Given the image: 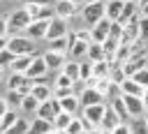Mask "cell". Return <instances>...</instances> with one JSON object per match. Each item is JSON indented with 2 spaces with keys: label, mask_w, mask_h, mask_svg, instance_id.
I'll return each mask as SVG.
<instances>
[{
  "label": "cell",
  "mask_w": 148,
  "mask_h": 134,
  "mask_svg": "<svg viewBox=\"0 0 148 134\" xmlns=\"http://www.w3.org/2000/svg\"><path fill=\"white\" fill-rule=\"evenodd\" d=\"M109 25H111V21L109 18H99L88 32H90V42L92 44H102L106 37H109Z\"/></svg>",
  "instance_id": "obj_7"
},
{
  "label": "cell",
  "mask_w": 148,
  "mask_h": 134,
  "mask_svg": "<svg viewBox=\"0 0 148 134\" xmlns=\"http://www.w3.org/2000/svg\"><path fill=\"white\" fill-rule=\"evenodd\" d=\"M16 120H18V113H16L14 109H7V113L0 118V127H2V134H5V132H7V129H9V127L16 122Z\"/></svg>",
  "instance_id": "obj_31"
},
{
  "label": "cell",
  "mask_w": 148,
  "mask_h": 134,
  "mask_svg": "<svg viewBox=\"0 0 148 134\" xmlns=\"http://www.w3.org/2000/svg\"><path fill=\"white\" fill-rule=\"evenodd\" d=\"M21 95L16 92V90H7V97H5V102H7V106L9 109H14V106H21Z\"/></svg>",
  "instance_id": "obj_37"
},
{
  "label": "cell",
  "mask_w": 148,
  "mask_h": 134,
  "mask_svg": "<svg viewBox=\"0 0 148 134\" xmlns=\"http://www.w3.org/2000/svg\"><path fill=\"white\" fill-rule=\"evenodd\" d=\"M104 109H106V104H95V106H86L83 109V116L81 118H86L90 125H95V127H99V122H102V116H104Z\"/></svg>",
  "instance_id": "obj_12"
},
{
  "label": "cell",
  "mask_w": 148,
  "mask_h": 134,
  "mask_svg": "<svg viewBox=\"0 0 148 134\" xmlns=\"http://www.w3.org/2000/svg\"><path fill=\"white\" fill-rule=\"evenodd\" d=\"M14 58H16V55H14V53H9V51H7V49H2V51H0V69H2V67H5V65H7V67H9V65H12V62H14Z\"/></svg>",
  "instance_id": "obj_42"
},
{
  "label": "cell",
  "mask_w": 148,
  "mask_h": 134,
  "mask_svg": "<svg viewBox=\"0 0 148 134\" xmlns=\"http://www.w3.org/2000/svg\"><path fill=\"white\" fill-rule=\"evenodd\" d=\"M74 37L81 39V42H86V44H90V32L88 30H79V32H74Z\"/></svg>",
  "instance_id": "obj_46"
},
{
  "label": "cell",
  "mask_w": 148,
  "mask_h": 134,
  "mask_svg": "<svg viewBox=\"0 0 148 134\" xmlns=\"http://www.w3.org/2000/svg\"><path fill=\"white\" fill-rule=\"evenodd\" d=\"M72 118H74V116H69V113H58V116L51 120V127H53V129H58V132H65V129H67V125L72 122Z\"/></svg>",
  "instance_id": "obj_28"
},
{
  "label": "cell",
  "mask_w": 148,
  "mask_h": 134,
  "mask_svg": "<svg viewBox=\"0 0 148 134\" xmlns=\"http://www.w3.org/2000/svg\"><path fill=\"white\" fill-rule=\"evenodd\" d=\"M118 125H120V120H118V116H116V113L111 111V106L106 104V109H104V116H102V122H99V129L109 134V132H111V129H116Z\"/></svg>",
  "instance_id": "obj_16"
},
{
  "label": "cell",
  "mask_w": 148,
  "mask_h": 134,
  "mask_svg": "<svg viewBox=\"0 0 148 134\" xmlns=\"http://www.w3.org/2000/svg\"><path fill=\"white\" fill-rule=\"evenodd\" d=\"M7 51L14 53L16 58L18 55H35V44L23 35H14V37L7 39Z\"/></svg>",
  "instance_id": "obj_1"
},
{
  "label": "cell",
  "mask_w": 148,
  "mask_h": 134,
  "mask_svg": "<svg viewBox=\"0 0 148 134\" xmlns=\"http://www.w3.org/2000/svg\"><path fill=\"white\" fill-rule=\"evenodd\" d=\"M109 106H111V111L118 116V120H120V122L130 120V116H127V109H125V104H123V99H120V97L111 99V102H109Z\"/></svg>",
  "instance_id": "obj_22"
},
{
  "label": "cell",
  "mask_w": 148,
  "mask_h": 134,
  "mask_svg": "<svg viewBox=\"0 0 148 134\" xmlns=\"http://www.w3.org/2000/svg\"><path fill=\"white\" fill-rule=\"evenodd\" d=\"M132 81H134V83H139L141 88H148V67H146V69H141V72H136V74L132 76Z\"/></svg>",
  "instance_id": "obj_39"
},
{
  "label": "cell",
  "mask_w": 148,
  "mask_h": 134,
  "mask_svg": "<svg viewBox=\"0 0 148 134\" xmlns=\"http://www.w3.org/2000/svg\"><path fill=\"white\" fill-rule=\"evenodd\" d=\"M30 88H32V83H30V81L25 79V83H23V85H21V88H18L16 92H18L21 97H25V95H30Z\"/></svg>",
  "instance_id": "obj_47"
},
{
  "label": "cell",
  "mask_w": 148,
  "mask_h": 134,
  "mask_svg": "<svg viewBox=\"0 0 148 134\" xmlns=\"http://www.w3.org/2000/svg\"><path fill=\"white\" fill-rule=\"evenodd\" d=\"M86 55H88V62H99V60H104V51H102V46L99 44H88V51H86Z\"/></svg>",
  "instance_id": "obj_30"
},
{
  "label": "cell",
  "mask_w": 148,
  "mask_h": 134,
  "mask_svg": "<svg viewBox=\"0 0 148 134\" xmlns=\"http://www.w3.org/2000/svg\"><path fill=\"white\" fill-rule=\"evenodd\" d=\"M7 109H9V106H7V102H5V99H0V118L7 113Z\"/></svg>",
  "instance_id": "obj_51"
},
{
  "label": "cell",
  "mask_w": 148,
  "mask_h": 134,
  "mask_svg": "<svg viewBox=\"0 0 148 134\" xmlns=\"http://www.w3.org/2000/svg\"><path fill=\"white\" fill-rule=\"evenodd\" d=\"M56 88H74V81L72 79H67L62 72L56 76Z\"/></svg>",
  "instance_id": "obj_41"
},
{
  "label": "cell",
  "mask_w": 148,
  "mask_h": 134,
  "mask_svg": "<svg viewBox=\"0 0 148 134\" xmlns=\"http://www.w3.org/2000/svg\"><path fill=\"white\" fill-rule=\"evenodd\" d=\"M130 134H148V127H146V118H134V122L130 125Z\"/></svg>",
  "instance_id": "obj_35"
},
{
  "label": "cell",
  "mask_w": 148,
  "mask_h": 134,
  "mask_svg": "<svg viewBox=\"0 0 148 134\" xmlns=\"http://www.w3.org/2000/svg\"><path fill=\"white\" fill-rule=\"evenodd\" d=\"M88 2H102V0H83V5H88Z\"/></svg>",
  "instance_id": "obj_54"
},
{
  "label": "cell",
  "mask_w": 148,
  "mask_h": 134,
  "mask_svg": "<svg viewBox=\"0 0 148 134\" xmlns=\"http://www.w3.org/2000/svg\"><path fill=\"white\" fill-rule=\"evenodd\" d=\"M123 5H125V0H109V2H104V18L118 21L120 12H123Z\"/></svg>",
  "instance_id": "obj_17"
},
{
  "label": "cell",
  "mask_w": 148,
  "mask_h": 134,
  "mask_svg": "<svg viewBox=\"0 0 148 134\" xmlns=\"http://www.w3.org/2000/svg\"><path fill=\"white\" fill-rule=\"evenodd\" d=\"M56 99V97H53ZM60 102V111L62 113H69V116H74V111L79 109V99H76V95H67V97H62V99H58Z\"/></svg>",
  "instance_id": "obj_21"
},
{
  "label": "cell",
  "mask_w": 148,
  "mask_h": 134,
  "mask_svg": "<svg viewBox=\"0 0 148 134\" xmlns=\"http://www.w3.org/2000/svg\"><path fill=\"white\" fill-rule=\"evenodd\" d=\"M109 134H130V125H127V122H120V125H118L116 129H111Z\"/></svg>",
  "instance_id": "obj_45"
},
{
  "label": "cell",
  "mask_w": 148,
  "mask_h": 134,
  "mask_svg": "<svg viewBox=\"0 0 148 134\" xmlns=\"http://www.w3.org/2000/svg\"><path fill=\"white\" fill-rule=\"evenodd\" d=\"M120 99H123V104H125V109H127V116H130V118H141V116L146 113V106L141 104V99H139V97L120 95Z\"/></svg>",
  "instance_id": "obj_8"
},
{
  "label": "cell",
  "mask_w": 148,
  "mask_h": 134,
  "mask_svg": "<svg viewBox=\"0 0 148 134\" xmlns=\"http://www.w3.org/2000/svg\"><path fill=\"white\" fill-rule=\"evenodd\" d=\"M127 2H136V0H127Z\"/></svg>",
  "instance_id": "obj_58"
},
{
  "label": "cell",
  "mask_w": 148,
  "mask_h": 134,
  "mask_svg": "<svg viewBox=\"0 0 148 134\" xmlns=\"http://www.w3.org/2000/svg\"><path fill=\"white\" fill-rule=\"evenodd\" d=\"M42 60H44L46 69H62V65H65V55L62 53H53V51H46L42 55Z\"/></svg>",
  "instance_id": "obj_18"
},
{
  "label": "cell",
  "mask_w": 148,
  "mask_h": 134,
  "mask_svg": "<svg viewBox=\"0 0 148 134\" xmlns=\"http://www.w3.org/2000/svg\"><path fill=\"white\" fill-rule=\"evenodd\" d=\"M99 18H104V2H88L83 5V21L92 28Z\"/></svg>",
  "instance_id": "obj_4"
},
{
  "label": "cell",
  "mask_w": 148,
  "mask_h": 134,
  "mask_svg": "<svg viewBox=\"0 0 148 134\" xmlns=\"http://www.w3.org/2000/svg\"><path fill=\"white\" fill-rule=\"evenodd\" d=\"M35 113H37V120H46V122H51V120L56 118V113H53V109H51V102H42V104L35 109Z\"/></svg>",
  "instance_id": "obj_23"
},
{
  "label": "cell",
  "mask_w": 148,
  "mask_h": 134,
  "mask_svg": "<svg viewBox=\"0 0 148 134\" xmlns=\"http://www.w3.org/2000/svg\"><path fill=\"white\" fill-rule=\"evenodd\" d=\"M146 67H148V55H130V60L120 65L125 79H132L136 72H141V69H146Z\"/></svg>",
  "instance_id": "obj_2"
},
{
  "label": "cell",
  "mask_w": 148,
  "mask_h": 134,
  "mask_svg": "<svg viewBox=\"0 0 148 134\" xmlns=\"http://www.w3.org/2000/svg\"><path fill=\"white\" fill-rule=\"evenodd\" d=\"M32 58H35V55H18V58H14V62L9 65L12 72H14V74H25V69H28L30 62H32Z\"/></svg>",
  "instance_id": "obj_20"
},
{
  "label": "cell",
  "mask_w": 148,
  "mask_h": 134,
  "mask_svg": "<svg viewBox=\"0 0 148 134\" xmlns=\"http://www.w3.org/2000/svg\"><path fill=\"white\" fill-rule=\"evenodd\" d=\"M139 42H148V18L139 16Z\"/></svg>",
  "instance_id": "obj_40"
},
{
  "label": "cell",
  "mask_w": 148,
  "mask_h": 134,
  "mask_svg": "<svg viewBox=\"0 0 148 134\" xmlns=\"http://www.w3.org/2000/svg\"><path fill=\"white\" fill-rule=\"evenodd\" d=\"M0 37H7V18H0Z\"/></svg>",
  "instance_id": "obj_49"
},
{
  "label": "cell",
  "mask_w": 148,
  "mask_h": 134,
  "mask_svg": "<svg viewBox=\"0 0 148 134\" xmlns=\"http://www.w3.org/2000/svg\"><path fill=\"white\" fill-rule=\"evenodd\" d=\"M49 134H62V132H58V129H51V132H49Z\"/></svg>",
  "instance_id": "obj_55"
},
{
  "label": "cell",
  "mask_w": 148,
  "mask_h": 134,
  "mask_svg": "<svg viewBox=\"0 0 148 134\" xmlns=\"http://www.w3.org/2000/svg\"><path fill=\"white\" fill-rule=\"evenodd\" d=\"M7 49V37H0V51Z\"/></svg>",
  "instance_id": "obj_52"
},
{
  "label": "cell",
  "mask_w": 148,
  "mask_h": 134,
  "mask_svg": "<svg viewBox=\"0 0 148 134\" xmlns=\"http://www.w3.org/2000/svg\"><path fill=\"white\" fill-rule=\"evenodd\" d=\"M118 90H120V95H130V97H139V99H141V92H143V88L139 83H134L132 79H125L118 85Z\"/></svg>",
  "instance_id": "obj_19"
},
{
  "label": "cell",
  "mask_w": 148,
  "mask_h": 134,
  "mask_svg": "<svg viewBox=\"0 0 148 134\" xmlns=\"http://www.w3.org/2000/svg\"><path fill=\"white\" fill-rule=\"evenodd\" d=\"M23 9L30 14V21H51V18H53V7H37V5H25Z\"/></svg>",
  "instance_id": "obj_9"
},
{
  "label": "cell",
  "mask_w": 148,
  "mask_h": 134,
  "mask_svg": "<svg viewBox=\"0 0 148 134\" xmlns=\"http://www.w3.org/2000/svg\"><path fill=\"white\" fill-rule=\"evenodd\" d=\"M136 9H139V7H136V2H127V0H125V5H123V12H120V18H118L116 23L125 25V23H127V21H130V18L136 14Z\"/></svg>",
  "instance_id": "obj_24"
},
{
  "label": "cell",
  "mask_w": 148,
  "mask_h": 134,
  "mask_svg": "<svg viewBox=\"0 0 148 134\" xmlns=\"http://www.w3.org/2000/svg\"><path fill=\"white\" fill-rule=\"evenodd\" d=\"M0 134H2V127H0Z\"/></svg>",
  "instance_id": "obj_60"
},
{
  "label": "cell",
  "mask_w": 148,
  "mask_h": 134,
  "mask_svg": "<svg viewBox=\"0 0 148 134\" xmlns=\"http://www.w3.org/2000/svg\"><path fill=\"white\" fill-rule=\"evenodd\" d=\"M146 118H148V106H146Z\"/></svg>",
  "instance_id": "obj_56"
},
{
  "label": "cell",
  "mask_w": 148,
  "mask_h": 134,
  "mask_svg": "<svg viewBox=\"0 0 148 134\" xmlns=\"http://www.w3.org/2000/svg\"><path fill=\"white\" fill-rule=\"evenodd\" d=\"M46 25H49V21H30L23 37H28L30 42H32V39H42V37L46 35Z\"/></svg>",
  "instance_id": "obj_13"
},
{
  "label": "cell",
  "mask_w": 148,
  "mask_h": 134,
  "mask_svg": "<svg viewBox=\"0 0 148 134\" xmlns=\"http://www.w3.org/2000/svg\"><path fill=\"white\" fill-rule=\"evenodd\" d=\"M92 79V62H79V81H90Z\"/></svg>",
  "instance_id": "obj_34"
},
{
  "label": "cell",
  "mask_w": 148,
  "mask_h": 134,
  "mask_svg": "<svg viewBox=\"0 0 148 134\" xmlns=\"http://www.w3.org/2000/svg\"><path fill=\"white\" fill-rule=\"evenodd\" d=\"M67 39H69V49H67V53H69L74 60L83 58V55H86V51H88V44H86V42H81V39H76V37H74V32H67Z\"/></svg>",
  "instance_id": "obj_11"
},
{
  "label": "cell",
  "mask_w": 148,
  "mask_h": 134,
  "mask_svg": "<svg viewBox=\"0 0 148 134\" xmlns=\"http://www.w3.org/2000/svg\"><path fill=\"white\" fill-rule=\"evenodd\" d=\"M120 35H123V25H120V23H116V21H111V25H109V37L120 39Z\"/></svg>",
  "instance_id": "obj_43"
},
{
  "label": "cell",
  "mask_w": 148,
  "mask_h": 134,
  "mask_svg": "<svg viewBox=\"0 0 148 134\" xmlns=\"http://www.w3.org/2000/svg\"><path fill=\"white\" fill-rule=\"evenodd\" d=\"M30 95L42 104V102H49V99L53 97V88H51L46 81H44V83H35V85L30 88Z\"/></svg>",
  "instance_id": "obj_15"
},
{
  "label": "cell",
  "mask_w": 148,
  "mask_h": 134,
  "mask_svg": "<svg viewBox=\"0 0 148 134\" xmlns=\"http://www.w3.org/2000/svg\"><path fill=\"white\" fill-rule=\"evenodd\" d=\"M76 12H79V9H76V5H72V2H67V0H58V2H56V7H53V16L62 18V21L72 18Z\"/></svg>",
  "instance_id": "obj_14"
},
{
  "label": "cell",
  "mask_w": 148,
  "mask_h": 134,
  "mask_svg": "<svg viewBox=\"0 0 148 134\" xmlns=\"http://www.w3.org/2000/svg\"><path fill=\"white\" fill-rule=\"evenodd\" d=\"M37 106H39V102H37L32 95H25V97L21 99V109H23V111H35Z\"/></svg>",
  "instance_id": "obj_38"
},
{
  "label": "cell",
  "mask_w": 148,
  "mask_h": 134,
  "mask_svg": "<svg viewBox=\"0 0 148 134\" xmlns=\"http://www.w3.org/2000/svg\"><path fill=\"white\" fill-rule=\"evenodd\" d=\"M62 74L72 81H79V60H65L62 65Z\"/></svg>",
  "instance_id": "obj_27"
},
{
  "label": "cell",
  "mask_w": 148,
  "mask_h": 134,
  "mask_svg": "<svg viewBox=\"0 0 148 134\" xmlns=\"http://www.w3.org/2000/svg\"><path fill=\"white\" fill-rule=\"evenodd\" d=\"M51 0H25V5H37V7H49Z\"/></svg>",
  "instance_id": "obj_48"
},
{
  "label": "cell",
  "mask_w": 148,
  "mask_h": 134,
  "mask_svg": "<svg viewBox=\"0 0 148 134\" xmlns=\"http://www.w3.org/2000/svg\"><path fill=\"white\" fill-rule=\"evenodd\" d=\"M65 134H83V132H81V122H79V118H72V122L67 125Z\"/></svg>",
  "instance_id": "obj_44"
},
{
  "label": "cell",
  "mask_w": 148,
  "mask_h": 134,
  "mask_svg": "<svg viewBox=\"0 0 148 134\" xmlns=\"http://www.w3.org/2000/svg\"><path fill=\"white\" fill-rule=\"evenodd\" d=\"M111 72V65L106 60H99V62H92V79H106Z\"/></svg>",
  "instance_id": "obj_26"
},
{
  "label": "cell",
  "mask_w": 148,
  "mask_h": 134,
  "mask_svg": "<svg viewBox=\"0 0 148 134\" xmlns=\"http://www.w3.org/2000/svg\"><path fill=\"white\" fill-rule=\"evenodd\" d=\"M146 127H148V118H146Z\"/></svg>",
  "instance_id": "obj_57"
},
{
  "label": "cell",
  "mask_w": 148,
  "mask_h": 134,
  "mask_svg": "<svg viewBox=\"0 0 148 134\" xmlns=\"http://www.w3.org/2000/svg\"><path fill=\"white\" fill-rule=\"evenodd\" d=\"M23 83H25V76L23 74H12L9 81H7V90H18Z\"/></svg>",
  "instance_id": "obj_36"
},
{
  "label": "cell",
  "mask_w": 148,
  "mask_h": 134,
  "mask_svg": "<svg viewBox=\"0 0 148 134\" xmlns=\"http://www.w3.org/2000/svg\"><path fill=\"white\" fill-rule=\"evenodd\" d=\"M67 2H72V5H76V7H79V5H83V0H67Z\"/></svg>",
  "instance_id": "obj_53"
},
{
  "label": "cell",
  "mask_w": 148,
  "mask_h": 134,
  "mask_svg": "<svg viewBox=\"0 0 148 134\" xmlns=\"http://www.w3.org/2000/svg\"><path fill=\"white\" fill-rule=\"evenodd\" d=\"M76 99H79V106H95V104H104V99H102V95H97L92 88H83L81 90V95H76Z\"/></svg>",
  "instance_id": "obj_10"
},
{
  "label": "cell",
  "mask_w": 148,
  "mask_h": 134,
  "mask_svg": "<svg viewBox=\"0 0 148 134\" xmlns=\"http://www.w3.org/2000/svg\"><path fill=\"white\" fill-rule=\"evenodd\" d=\"M141 104L148 106V88H143V92H141Z\"/></svg>",
  "instance_id": "obj_50"
},
{
  "label": "cell",
  "mask_w": 148,
  "mask_h": 134,
  "mask_svg": "<svg viewBox=\"0 0 148 134\" xmlns=\"http://www.w3.org/2000/svg\"><path fill=\"white\" fill-rule=\"evenodd\" d=\"M106 79H109V83H111V85H116V88H118V85H120V83L125 81V74H123V69H120V65H113Z\"/></svg>",
  "instance_id": "obj_32"
},
{
  "label": "cell",
  "mask_w": 148,
  "mask_h": 134,
  "mask_svg": "<svg viewBox=\"0 0 148 134\" xmlns=\"http://www.w3.org/2000/svg\"><path fill=\"white\" fill-rule=\"evenodd\" d=\"M67 49H69V39H67V35L49 42V51H53V53H62V55H65V53H67Z\"/></svg>",
  "instance_id": "obj_25"
},
{
  "label": "cell",
  "mask_w": 148,
  "mask_h": 134,
  "mask_svg": "<svg viewBox=\"0 0 148 134\" xmlns=\"http://www.w3.org/2000/svg\"><path fill=\"white\" fill-rule=\"evenodd\" d=\"M51 129H53L51 122H46V120H32L30 127H28V134H49Z\"/></svg>",
  "instance_id": "obj_29"
},
{
  "label": "cell",
  "mask_w": 148,
  "mask_h": 134,
  "mask_svg": "<svg viewBox=\"0 0 148 134\" xmlns=\"http://www.w3.org/2000/svg\"><path fill=\"white\" fill-rule=\"evenodd\" d=\"M69 32V25H67V21H62V18H58V16H53L51 21H49V25H46V39L51 42V39H58V37H65Z\"/></svg>",
  "instance_id": "obj_5"
},
{
  "label": "cell",
  "mask_w": 148,
  "mask_h": 134,
  "mask_svg": "<svg viewBox=\"0 0 148 134\" xmlns=\"http://www.w3.org/2000/svg\"><path fill=\"white\" fill-rule=\"evenodd\" d=\"M0 76H2V69H0Z\"/></svg>",
  "instance_id": "obj_59"
},
{
  "label": "cell",
  "mask_w": 148,
  "mask_h": 134,
  "mask_svg": "<svg viewBox=\"0 0 148 134\" xmlns=\"http://www.w3.org/2000/svg\"><path fill=\"white\" fill-rule=\"evenodd\" d=\"M46 72H49V69H46V65H44L42 55H35V58H32V62H30V67L25 69V74H23V76H25V79L32 83V81L44 79V76H46Z\"/></svg>",
  "instance_id": "obj_6"
},
{
  "label": "cell",
  "mask_w": 148,
  "mask_h": 134,
  "mask_svg": "<svg viewBox=\"0 0 148 134\" xmlns=\"http://www.w3.org/2000/svg\"><path fill=\"white\" fill-rule=\"evenodd\" d=\"M28 127H30V122H28V120H23V118H18V120H16V122H14L5 134H28Z\"/></svg>",
  "instance_id": "obj_33"
},
{
  "label": "cell",
  "mask_w": 148,
  "mask_h": 134,
  "mask_svg": "<svg viewBox=\"0 0 148 134\" xmlns=\"http://www.w3.org/2000/svg\"><path fill=\"white\" fill-rule=\"evenodd\" d=\"M28 23H30V14L25 9H16L7 21V32H21L28 28Z\"/></svg>",
  "instance_id": "obj_3"
}]
</instances>
